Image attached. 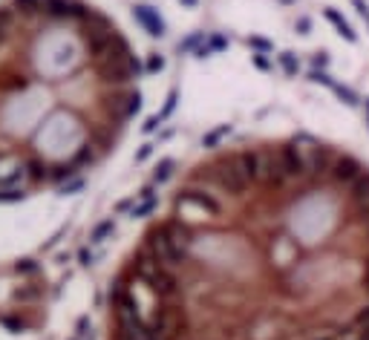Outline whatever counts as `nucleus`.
Listing matches in <instances>:
<instances>
[{"label":"nucleus","instance_id":"9","mask_svg":"<svg viewBox=\"0 0 369 340\" xmlns=\"http://www.w3.org/2000/svg\"><path fill=\"white\" fill-rule=\"evenodd\" d=\"M297 29H300V35L309 32V17H297Z\"/></svg>","mask_w":369,"mask_h":340},{"label":"nucleus","instance_id":"3","mask_svg":"<svg viewBox=\"0 0 369 340\" xmlns=\"http://www.w3.org/2000/svg\"><path fill=\"white\" fill-rule=\"evenodd\" d=\"M332 89H335V95H337V98H340L343 104H349V107H358V104H361V101H358V95H355V92L349 89V86H340V84H335Z\"/></svg>","mask_w":369,"mask_h":340},{"label":"nucleus","instance_id":"6","mask_svg":"<svg viewBox=\"0 0 369 340\" xmlns=\"http://www.w3.org/2000/svg\"><path fill=\"white\" fill-rule=\"evenodd\" d=\"M352 173H355V165H352V162H349V159L337 165V176H340V179H349Z\"/></svg>","mask_w":369,"mask_h":340},{"label":"nucleus","instance_id":"10","mask_svg":"<svg viewBox=\"0 0 369 340\" xmlns=\"http://www.w3.org/2000/svg\"><path fill=\"white\" fill-rule=\"evenodd\" d=\"M257 67H260V69H269L271 64L266 61V58H263V55H257Z\"/></svg>","mask_w":369,"mask_h":340},{"label":"nucleus","instance_id":"1","mask_svg":"<svg viewBox=\"0 0 369 340\" xmlns=\"http://www.w3.org/2000/svg\"><path fill=\"white\" fill-rule=\"evenodd\" d=\"M141 64L87 0H0V205L78 185L141 110Z\"/></svg>","mask_w":369,"mask_h":340},{"label":"nucleus","instance_id":"8","mask_svg":"<svg viewBox=\"0 0 369 340\" xmlns=\"http://www.w3.org/2000/svg\"><path fill=\"white\" fill-rule=\"evenodd\" d=\"M312 61H315V69H323L326 64H329V55H326V52H318Z\"/></svg>","mask_w":369,"mask_h":340},{"label":"nucleus","instance_id":"13","mask_svg":"<svg viewBox=\"0 0 369 340\" xmlns=\"http://www.w3.org/2000/svg\"><path fill=\"white\" fill-rule=\"evenodd\" d=\"M367 110H369V98H367Z\"/></svg>","mask_w":369,"mask_h":340},{"label":"nucleus","instance_id":"5","mask_svg":"<svg viewBox=\"0 0 369 340\" xmlns=\"http://www.w3.org/2000/svg\"><path fill=\"white\" fill-rule=\"evenodd\" d=\"M280 64H283V69L288 72V75H297V69H300V64H297L288 52H285V55H280Z\"/></svg>","mask_w":369,"mask_h":340},{"label":"nucleus","instance_id":"7","mask_svg":"<svg viewBox=\"0 0 369 340\" xmlns=\"http://www.w3.org/2000/svg\"><path fill=\"white\" fill-rule=\"evenodd\" d=\"M352 6H355V9H358V15L364 17V23H367V26H369V6H367V3H364V0H352Z\"/></svg>","mask_w":369,"mask_h":340},{"label":"nucleus","instance_id":"2","mask_svg":"<svg viewBox=\"0 0 369 340\" xmlns=\"http://www.w3.org/2000/svg\"><path fill=\"white\" fill-rule=\"evenodd\" d=\"M323 15H326V20H329V23H335V29L340 32V38H346L349 43H358V32H355L352 26L343 20V15H340L337 9H323Z\"/></svg>","mask_w":369,"mask_h":340},{"label":"nucleus","instance_id":"12","mask_svg":"<svg viewBox=\"0 0 369 340\" xmlns=\"http://www.w3.org/2000/svg\"><path fill=\"white\" fill-rule=\"evenodd\" d=\"M320 340H335V338H320Z\"/></svg>","mask_w":369,"mask_h":340},{"label":"nucleus","instance_id":"4","mask_svg":"<svg viewBox=\"0 0 369 340\" xmlns=\"http://www.w3.org/2000/svg\"><path fill=\"white\" fill-rule=\"evenodd\" d=\"M309 81H315V84H323V86H329V89L335 86L332 75H329L326 69H312V72H309Z\"/></svg>","mask_w":369,"mask_h":340},{"label":"nucleus","instance_id":"11","mask_svg":"<svg viewBox=\"0 0 369 340\" xmlns=\"http://www.w3.org/2000/svg\"><path fill=\"white\" fill-rule=\"evenodd\" d=\"M254 46H260V49H266V52L271 49V43H266V41H260V38H257V41H254Z\"/></svg>","mask_w":369,"mask_h":340}]
</instances>
